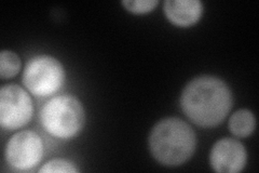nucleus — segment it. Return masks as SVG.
<instances>
[{
    "instance_id": "obj_1",
    "label": "nucleus",
    "mask_w": 259,
    "mask_h": 173,
    "mask_svg": "<svg viewBox=\"0 0 259 173\" xmlns=\"http://www.w3.org/2000/svg\"><path fill=\"white\" fill-rule=\"evenodd\" d=\"M233 104L232 92L225 81L215 76H199L185 87L182 110L192 122L204 128L224 121Z\"/></svg>"
},
{
    "instance_id": "obj_2",
    "label": "nucleus",
    "mask_w": 259,
    "mask_h": 173,
    "mask_svg": "<svg viewBox=\"0 0 259 173\" xmlns=\"http://www.w3.org/2000/svg\"><path fill=\"white\" fill-rule=\"evenodd\" d=\"M197 146L196 133L184 120L168 117L160 120L149 134V150L157 161L177 167L191 158Z\"/></svg>"
},
{
    "instance_id": "obj_3",
    "label": "nucleus",
    "mask_w": 259,
    "mask_h": 173,
    "mask_svg": "<svg viewBox=\"0 0 259 173\" xmlns=\"http://www.w3.org/2000/svg\"><path fill=\"white\" fill-rule=\"evenodd\" d=\"M40 121L49 134L68 140L81 132L85 113L81 102L72 95H59L49 100L40 111Z\"/></svg>"
},
{
    "instance_id": "obj_4",
    "label": "nucleus",
    "mask_w": 259,
    "mask_h": 173,
    "mask_svg": "<svg viewBox=\"0 0 259 173\" xmlns=\"http://www.w3.org/2000/svg\"><path fill=\"white\" fill-rule=\"evenodd\" d=\"M65 81L62 63L51 55H38L27 63L23 73V82L36 96H48L58 92Z\"/></svg>"
},
{
    "instance_id": "obj_5",
    "label": "nucleus",
    "mask_w": 259,
    "mask_h": 173,
    "mask_svg": "<svg viewBox=\"0 0 259 173\" xmlns=\"http://www.w3.org/2000/svg\"><path fill=\"white\" fill-rule=\"evenodd\" d=\"M34 106L29 94L18 85L4 86L0 90V123L3 128L14 130L30 121Z\"/></svg>"
},
{
    "instance_id": "obj_6",
    "label": "nucleus",
    "mask_w": 259,
    "mask_h": 173,
    "mask_svg": "<svg viewBox=\"0 0 259 173\" xmlns=\"http://www.w3.org/2000/svg\"><path fill=\"white\" fill-rule=\"evenodd\" d=\"M5 156L7 162L16 170H30L41 161L44 142L34 131H21L8 141Z\"/></svg>"
},
{
    "instance_id": "obj_7",
    "label": "nucleus",
    "mask_w": 259,
    "mask_h": 173,
    "mask_svg": "<svg viewBox=\"0 0 259 173\" xmlns=\"http://www.w3.org/2000/svg\"><path fill=\"white\" fill-rule=\"evenodd\" d=\"M247 153L244 145L238 140L225 137L217 141L209 154L213 170L221 173H237L244 169Z\"/></svg>"
},
{
    "instance_id": "obj_8",
    "label": "nucleus",
    "mask_w": 259,
    "mask_h": 173,
    "mask_svg": "<svg viewBox=\"0 0 259 173\" xmlns=\"http://www.w3.org/2000/svg\"><path fill=\"white\" fill-rule=\"evenodd\" d=\"M166 18L177 26H190L197 23L203 13L200 0H166L163 6Z\"/></svg>"
},
{
    "instance_id": "obj_9",
    "label": "nucleus",
    "mask_w": 259,
    "mask_h": 173,
    "mask_svg": "<svg viewBox=\"0 0 259 173\" xmlns=\"http://www.w3.org/2000/svg\"><path fill=\"white\" fill-rule=\"evenodd\" d=\"M230 132L239 137H246L253 133L256 126L254 114L249 110H239L229 119Z\"/></svg>"
},
{
    "instance_id": "obj_10",
    "label": "nucleus",
    "mask_w": 259,
    "mask_h": 173,
    "mask_svg": "<svg viewBox=\"0 0 259 173\" xmlns=\"http://www.w3.org/2000/svg\"><path fill=\"white\" fill-rule=\"evenodd\" d=\"M20 56L13 51L3 50L0 53V76L3 79L12 78L21 70Z\"/></svg>"
},
{
    "instance_id": "obj_11",
    "label": "nucleus",
    "mask_w": 259,
    "mask_h": 173,
    "mask_svg": "<svg viewBox=\"0 0 259 173\" xmlns=\"http://www.w3.org/2000/svg\"><path fill=\"white\" fill-rule=\"evenodd\" d=\"M39 172H66V173H77L79 169L75 166V163L66 159H52L46 162L44 166L39 169Z\"/></svg>"
},
{
    "instance_id": "obj_12",
    "label": "nucleus",
    "mask_w": 259,
    "mask_h": 173,
    "mask_svg": "<svg viewBox=\"0 0 259 173\" xmlns=\"http://www.w3.org/2000/svg\"><path fill=\"white\" fill-rule=\"evenodd\" d=\"M158 4V0H124L122 2V5L127 11L136 14L150 12L155 9Z\"/></svg>"
}]
</instances>
